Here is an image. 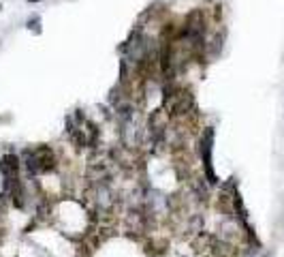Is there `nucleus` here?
I'll return each mask as SVG.
<instances>
[{"label":"nucleus","instance_id":"nucleus-1","mask_svg":"<svg viewBox=\"0 0 284 257\" xmlns=\"http://www.w3.org/2000/svg\"><path fill=\"white\" fill-rule=\"evenodd\" d=\"M24 167L28 169L30 176H39V174L56 172L58 161L49 146H37V148H30L24 153Z\"/></svg>","mask_w":284,"mask_h":257}]
</instances>
